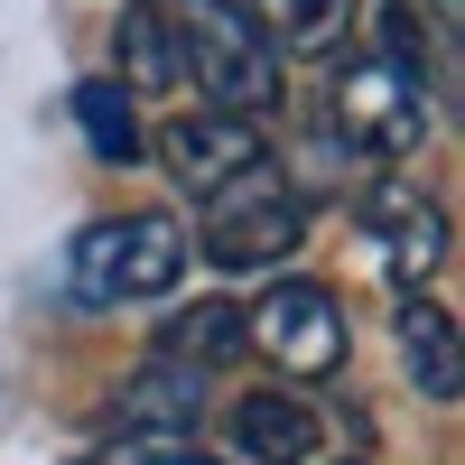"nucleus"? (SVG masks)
Listing matches in <instances>:
<instances>
[{
    "label": "nucleus",
    "mask_w": 465,
    "mask_h": 465,
    "mask_svg": "<svg viewBox=\"0 0 465 465\" xmlns=\"http://www.w3.org/2000/svg\"><path fill=\"white\" fill-rule=\"evenodd\" d=\"M326 122H335L344 149H363L381 168H401V159L429 149V37H419L410 0H381V37L335 74Z\"/></svg>",
    "instance_id": "f257e3e1"
},
{
    "label": "nucleus",
    "mask_w": 465,
    "mask_h": 465,
    "mask_svg": "<svg viewBox=\"0 0 465 465\" xmlns=\"http://www.w3.org/2000/svg\"><path fill=\"white\" fill-rule=\"evenodd\" d=\"M177 19V65L186 84L205 94V112H232V122H270L289 103V74L270 28L252 19V0H168Z\"/></svg>",
    "instance_id": "f03ea898"
},
{
    "label": "nucleus",
    "mask_w": 465,
    "mask_h": 465,
    "mask_svg": "<svg viewBox=\"0 0 465 465\" xmlns=\"http://www.w3.org/2000/svg\"><path fill=\"white\" fill-rule=\"evenodd\" d=\"M196 214H205V223H196V242H186V252H205L214 270H232V280L280 270V261L307 242V205H298V186L270 168V159H261L252 177H232L223 196H205Z\"/></svg>",
    "instance_id": "7ed1b4c3"
},
{
    "label": "nucleus",
    "mask_w": 465,
    "mask_h": 465,
    "mask_svg": "<svg viewBox=\"0 0 465 465\" xmlns=\"http://www.w3.org/2000/svg\"><path fill=\"white\" fill-rule=\"evenodd\" d=\"M242 326H252V354H270V372H289V381H326L354 354L344 298L326 280H270L261 307H242Z\"/></svg>",
    "instance_id": "20e7f679"
},
{
    "label": "nucleus",
    "mask_w": 465,
    "mask_h": 465,
    "mask_svg": "<svg viewBox=\"0 0 465 465\" xmlns=\"http://www.w3.org/2000/svg\"><path fill=\"white\" fill-rule=\"evenodd\" d=\"M149 159H159L168 177H177V196H223L232 177H252L261 159H270V140H261V122H232V112H205V103H186V112H168L159 131L140 140Z\"/></svg>",
    "instance_id": "39448f33"
},
{
    "label": "nucleus",
    "mask_w": 465,
    "mask_h": 465,
    "mask_svg": "<svg viewBox=\"0 0 465 465\" xmlns=\"http://www.w3.org/2000/svg\"><path fill=\"white\" fill-rule=\"evenodd\" d=\"M223 465H317L326 456V419L298 391H242L223 401Z\"/></svg>",
    "instance_id": "423d86ee"
},
{
    "label": "nucleus",
    "mask_w": 465,
    "mask_h": 465,
    "mask_svg": "<svg viewBox=\"0 0 465 465\" xmlns=\"http://www.w3.org/2000/svg\"><path fill=\"white\" fill-rule=\"evenodd\" d=\"M363 223H372V242H381V261H391L401 289H419V280L447 270V205L438 196H419V186H372Z\"/></svg>",
    "instance_id": "0eeeda50"
},
{
    "label": "nucleus",
    "mask_w": 465,
    "mask_h": 465,
    "mask_svg": "<svg viewBox=\"0 0 465 465\" xmlns=\"http://www.w3.org/2000/svg\"><path fill=\"white\" fill-rule=\"evenodd\" d=\"M112 84L122 94H177L186 84L168 0H122V10H112Z\"/></svg>",
    "instance_id": "6e6552de"
},
{
    "label": "nucleus",
    "mask_w": 465,
    "mask_h": 465,
    "mask_svg": "<svg viewBox=\"0 0 465 465\" xmlns=\"http://www.w3.org/2000/svg\"><path fill=\"white\" fill-rule=\"evenodd\" d=\"M112 280L131 298H168L186 280V223L177 214H112Z\"/></svg>",
    "instance_id": "1a4fd4ad"
},
{
    "label": "nucleus",
    "mask_w": 465,
    "mask_h": 465,
    "mask_svg": "<svg viewBox=\"0 0 465 465\" xmlns=\"http://www.w3.org/2000/svg\"><path fill=\"white\" fill-rule=\"evenodd\" d=\"M401 372L419 381V401H438V410H456L465 401V344H456V317L438 298H401Z\"/></svg>",
    "instance_id": "9d476101"
},
{
    "label": "nucleus",
    "mask_w": 465,
    "mask_h": 465,
    "mask_svg": "<svg viewBox=\"0 0 465 465\" xmlns=\"http://www.w3.org/2000/svg\"><path fill=\"white\" fill-rule=\"evenodd\" d=\"M196 419H205V372H186L177 354H149L122 381V429H186L196 438Z\"/></svg>",
    "instance_id": "9b49d317"
},
{
    "label": "nucleus",
    "mask_w": 465,
    "mask_h": 465,
    "mask_svg": "<svg viewBox=\"0 0 465 465\" xmlns=\"http://www.w3.org/2000/svg\"><path fill=\"white\" fill-rule=\"evenodd\" d=\"M354 10L363 0H252V19L270 28L280 56H335L354 37Z\"/></svg>",
    "instance_id": "f8f14e48"
},
{
    "label": "nucleus",
    "mask_w": 465,
    "mask_h": 465,
    "mask_svg": "<svg viewBox=\"0 0 465 465\" xmlns=\"http://www.w3.org/2000/svg\"><path fill=\"white\" fill-rule=\"evenodd\" d=\"M159 354H177L186 372H214V363H242L252 354V326H242V307L232 298H196L186 317H168V344Z\"/></svg>",
    "instance_id": "ddd939ff"
},
{
    "label": "nucleus",
    "mask_w": 465,
    "mask_h": 465,
    "mask_svg": "<svg viewBox=\"0 0 465 465\" xmlns=\"http://www.w3.org/2000/svg\"><path fill=\"white\" fill-rule=\"evenodd\" d=\"M74 131H84V149L103 168L140 159V112H131V94L112 84V74H84V84H74Z\"/></svg>",
    "instance_id": "4468645a"
},
{
    "label": "nucleus",
    "mask_w": 465,
    "mask_h": 465,
    "mask_svg": "<svg viewBox=\"0 0 465 465\" xmlns=\"http://www.w3.org/2000/svg\"><path fill=\"white\" fill-rule=\"evenodd\" d=\"M65 298L94 307V317H103V307H122V280H112V214H94V223L65 242Z\"/></svg>",
    "instance_id": "2eb2a0df"
},
{
    "label": "nucleus",
    "mask_w": 465,
    "mask_h": 465,
    "mask_svg": "<svg viewBox=\"0 0 465 465\" xmlns=\"http://www.w3.org/2000/svg\"><path fill=\"white\" fill-rule=\"evenodd\" d=\"M94 465H223L205 438H186V429H122Z\"/></svg>",
    "instance_id": "dca6fc26"
},
{
    "label": "nucleus",
    "mask_w": 465,
    "mask_h": 465,
    "mask_svg": "<svg viewBox=\"0 0 465 465\" xmlns=\"http://www.w3.org/2000/svg\"><path fill=\"white\" fill-rule=\"evenodd\" d=\"M344 465H354V456H344Z\"/></svg>",
    "instance_id": "f3484780"
}]
</instances>
